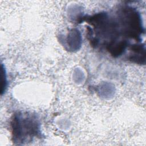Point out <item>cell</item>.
I'll return each mask as SVG.
<instances>
[{"mask_svg":"<svg viewBox=\"0 0 146 146\" xmlns=\"http://www.w3.org/2000/svg\"><path fill=\"white\" fill-rule=\"evenodd\" d=\"M14 141H30L39 135V123L34 116L29 113H19L14 116L11 121Z\"/></svg>","mask_w":146,"mask_h":146,"instance_id":"1","label":"cell"}]
</instances>
